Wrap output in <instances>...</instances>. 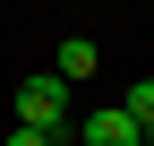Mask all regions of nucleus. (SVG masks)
I'll return each mask as SVG.
<instances>
[{
  "label": "nucleus",
  "mask_w": 154,
  "mask_h": 146,
  "mask_svg": "<svg viewBox=\"0 0 154 146\" xmlns=\"http://www.w3.org/2000/svg\"><path fill=\"white\" fill-rule=\"evenodd\" d=\"M120 112H128V120L154 138V78H137V86H128V95H120Z\"/></svg>",
  "instance_id": "obj_4"
},
{
  "label": "nucleus",
  "mask_w": 154,
  "mask_h": 146,
  "mask_svg": "<svg viewBox=\"0 0 154 146\" xmlns=\"http://www.w3.org/2000/svg\"><path fill=\"white\" fill-rule=\"evenodd\" d=\"M17 129H34V138H60V129H69V86L51 78V69L17 86Z\"/></svg>",
  "instance_id": "obj_1"
},
{
  "label": "nucleus",
  "mask_w": 154,
  "mask_h": 146,
  "mask_svg": "<svg viewBox=\"0 0 154 146\" xmlns=\"http://www.w3.org/2000/svg\"><path fill=\"white\" fill-rule=\"evenodd\" d=\"M103 69V52H94V34H60V52H51V78L77 86V78H94Z\"/></svg>",
  "instance_id": "obj_3"
},
{
  "label": "nucleus",
  "mask_w": 154,
  "mask_h": 146,
  "mask_svg": "<svg viewBox=\"0 0 154 146\" xmlns=\"http://www.w3.org/2000/svg\"><path fill=\"white\" fill-rule=\"evenodd\" d=\"M0 146H51V138H34V129H9V138H0Z\"/></svg>",
  "instance_id": "obj_5"
},
{
  "label": "nucleus",
  "mask_w": 154,
  "mask_h": 146,
  "mask_svg": "<svg viewBox=\"0 0 154 146\" xmlns=\"http://www.w3.org/2000/svg\"><path fill=\"white\" fill-rule=\"evenodd\" d=\"M77 138H86V146H146V129H137V120L120 112V103H103V112H86V120H77Z\"/></svg>",
  "instance_id": "obj_2"
}]
</instances>
